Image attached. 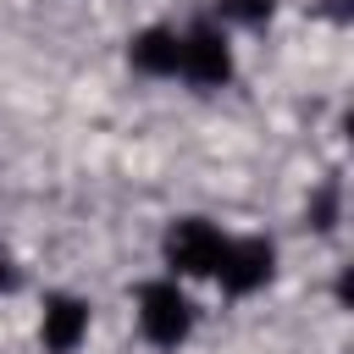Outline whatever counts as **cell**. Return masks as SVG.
Here are the masks:
<instances>
[{
    "mask_svg": "<svg viewBox=\"0 0 354 354\" xmlns=\"http://www.w3.org/2000/svg\"><path fill=\"white\" fill-rule=\"evenodd\" d=\"M133 310H138V332H144L155 348H183V343L194 337V321H199V310H194V299H188V288H183L177 277L144 282Z\"/></svg>",
    "mask_w": 354,
    "mask_h": 354,
    "instance_id": "6da1fadb",
    "label": "cell"
},
{
    "mask_svg": "<svg viewBox=\"0 0 354 354\" xmlns=\"http://www.w3.org/2000/svg\"><path fill=\"white\" fill-rule=\"evenodd\" d=\"M221 249H227V232H221L216 221H205V216H177V221H166V232H160V260H166V271H171L177 282L216 277Z\"/></svg>",
    "mask_w": 354,
    "mask_h": 354,
    "instance_id": "7a4b0ae2",
    "label": "cell"
},
{
    "mask_svg": "<svg viewBox=\"0 0 354 354\" xmlns=\"http://www.w3.org/2000/svg\"><path fill=\"white\" fill-rule=\"evenodd\" d=\"M238 72L232 61V39L221 22H194L183 33V50H177V77L194 83V88H227Z\"/></svg>",
    "mask_w": 354,
    "mask_h": 354,
    "instance_id": "3957f363",
    "label": "cell"
},
{
    "mask_svg": "<svg viewBox=\"0 0 354 354\" xmlns=\"http://www.w3.org/2000/svg\"><path fill=\"white\" fill-rule=\"evenodd\" d=\"M271 277H277V243L271 238H227L221 266H216V282L227 299H249Z\"/></svg>",
    "mask_w": 354,
    "mask_h": 354,
    "instance_id": "277c9868",
    "label": "cell"
},
{
    "mask_svg": "<svg viewBox=\"0 0 354 354\" xmlns=\"http://www.w3.org/2000/svg\"><path fill=\"white\" fill-rule=\"evenodd\" d=\"M88 337V299L77 293H50L39 310V343L44 354H77Z\"/></svg>",
    "mask_w": 354,
    "mask_h": 354,
    "instance_id": "5b68a950",
    "label": "cell"
},
{
    "mask_svg": "<svg viewBox=\"0 0 354 354\" xmlns=\"http://www.w3.org/2000/svg\"><path fill=\"white\" fill-rule=\"evenodd\" d=\"M177 50H183V33L166 22H149L127 39V66L144 77H177Z\"/></svg>",
    "mask_w": 354,
    "mask_h": 354,
    "instance_id": "8992f818",
    "label": "cell"
},
{
    "mask_svg": "<svg viewBox=\"0 0 354 354\" xmlns=\"http://www.w3.org/2000/svg\"><path fill=\"white\" fill-rule=\"evenodd\" d=\"M271 11H277V0H221V17L227 22H243V28L271 22Z\"/></svg>",
    "mask_w": 354,
    "mask_h": 354,
    "instance_id": "52a82bcc",
    "label": "cell"
},
{
    "mask_svg": "<svg viewBox=\"0 0 354 354\" xmlns=\"http://www.w3.org/2000/svg\"><path fill=\"white\" fill-rule=\"evenodd\" d=\"M332 216H337V194H321L315 199V227H332Z\"/></svg>",
    "mask_w": 354,
    "mask_h": 354,
    "instance_id": "ba28073f",
    "label": "cell"
},
{
    "mask_svg": "<svg viewBox=\"0 0 354 354\" xmlns=\"http://www.w3.org/2000/svg\"><path fill=\"white\" fill-rule=\"evenodd\" d=\"M11 288H17V260L0 249V293H11Z\"/></svg>",
    "mask_w": 354,
    "mask_h": 354,
    "instance_id": "9c48e42d",
    "label": "cell"
}]
</instances>
